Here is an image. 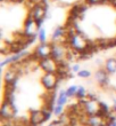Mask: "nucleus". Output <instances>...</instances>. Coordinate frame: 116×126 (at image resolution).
<instances>
[{
    "instance_id": "obj_1",
    "label": "nucleus",
    "mask_w": 116,
    "mask_h": 126,
    "mask_svg": "<svg viewBox=\"0 0 116 126\" xmlns=\"http://www.w3.org/2000/svg\"><path fill=\"white\" fill-rule=\"evenodd\" d=\"M67 44H68L71 49L75 50L77 53L84 52L89 46V41L86 40V38L83 36L82 33L80 32H76L71 38H67Z\"/></svg>"
},
{
    "instance_id": "obj_21",
    "label": "nucleus",
    "mask_w": 116,
    "mask_h": 126,
    "mask_svg": "<svg viewBox=\"0 0 116 126\" xmlns=\"http://www.w3.org/2000/svg\"><path fill=\"white\" fill-rule=\"evenodd\" d=\"M109 0H86L88 5H98V3H105Z\"/></svg>"
},
{
    "instance_id": "obj_2",
    "label": "nucleus",
    "mask_w": 116,
    "mask_h": 126,
    "mask_svg": "<svg viewBox=\"0 0 116 126\" xmlns=\"http://www.w3.org/2000/svg\"><path fill=\"white\" fill-rule=\"evenodd\" d=\"M59 81V77L55 72H46L41 77V84L47 91H55Z\"/></svg>"
},
{
    "instance_id": "obj_12",
    "label": "nucleus",
    "mask_w": 116,
    "mask_h": 126,
    "mask_svg": "<svg viewBox=\"0 0 116 126\" xmlns=\"http://www.w3.org/2000/svg\"><path fill=\"white\" fill-rule=\"evenodd\" d=\"M18 79V71L16 69H14L13 66L8 69L5 73V76H3V80H5V85L7 84H11L14 83L15 80Z\"/></svg>"
},
{
    "instance_id": "obj_7",
    "label": "nucleus",
    "mask_w": 116,
    "mask_h": 126,
    "mask_svg": "<svg viewBox=\"0 0 116 126\" xmlns=\"http://www.w3.org/2000/svg\"><path fill=\"white\" fill-rule=\"evenodd\" d=\"M51 52H53V44H40L39 46H37V48L34 49V55L38 60H42L46 57L51 56Z\"/></svg>"
},
{
    "instance_id": "obj_24",
    "label": "nucleus",
    "mask_w": 116,
    "mask_h": 126,
    "mask_svg": "<svg viewBox=\"0 0 116 126\" xmlns=\"http://www.w3.org/2000/svg\"><path fill=\"white\" fill-rule=\"evenodd\" d=\"M106 126H116V119L115 120H108V122H106Z\"/></svg>"
},
{
    "instance_id": "obj_11",
    "label": "nucleus",
    "mask_w": 116,
    "mask_h": 126,
    "mask_svg": "<svg viewBox=\"0 0 116 126\" xmlns=\"http://www.w3.org/2000/svg\"><path fill=\"white\" fill-rule=\"evenodd\" d=\"M95 79L100 86H106L108 84V72L104 69H98L95 73Z\"/></svg>"
},
{
    "instance_id": "obj_22",
    "label": "nucleus",
    "mask_w": 116,
    "mask_h": 126,
    "mask_svg": "<svg viewBox=\"0 0 116 126\" xmlns=\"http://www.w3.org/2000/svg\"><path fill=\"white\" fill-rule=\"evenodd\" d=\"M48 126H66V125H65V124H64L60 119H57V120H53V122H51V123H50Z\"/></svg>"
},
{
    "instance_id": "obj_4",
    "label": "nucleus",
    "mask_w": 116,
    "mask_h": 126,
    "mask_svg": "<svg viewBox=\"0 0 116 126\" xmlns=\"http://www.w3.org/2000/svg\"><path fill=\"white\" fill-rule=\"evenodd\" d=\"M16 115V107L15 103H10L6 100H3L1 108H0V116H1V120L6 119H13Z\"/></svg>"
},
{
    "instance_id": "obj_9",
    "label": "nucleus",
    "mask_w": 116,
    "mask_h": 126,
    "mask_svg": "<svg viewBox=\"0 0 116 126\" xmlns=\"http://www.w3.org/2000/svg\"><path fill=\"white\" fill-rule=\"evenodd\" d=\"M30 126H39L46 122L43 110H31L30 112Z\"/></svg>"
},
{
    "instance_id": "obj_27",
    "label": "nucleus",
    "mask_w": 116,
    "mask_h": 126,
    "mask_svg": "<svg viewBox=\"0 0 116 126\" xmlns=\"http://www.w3.org/2000/svg\"><path fill=\"white\" fill-rule=\"evenodd\" d=\"M44 1H47V0H44Z\"/></svg>"
},
{
    "instance_id": "obj_25",
    "label": "nucleus",
    "mask_w": 116,
    "mask_h": 126,
    "mask_svg": "<svg viewBox=\"0 0 116 126\" xmlns=\"http://www.w3.org/2000/svg\"><path fill=\"white\" fill-rule=\"evenodd\" d=\"M113 111L116 113V104H114V107H113Z\"/></svg>"
},
{
    "instance_id": "obj_3",
    "label": "nucleus",
    "mask_w": 116,
    "mask_h": 126,
    "mask_svg": "<svg viewBox=\"0 0 116 126\" xmlns=\"http://www.w3.org/2000/svg\"><path fill=\"white\" fill-rule=\"evenodd\" d=\"M38 32H39V28H38L37 21L31 15H29L27 18L25 20V23H24V37L25 38H33V37H37Z\"/></svg>"
},
{
    "instance_id": "obj_13",
    "label": "nucleus",
    "mask_w": 116,
    "mask_h": 126,
    "mask_svg": "<svg viewBox=\"0 0 116 126\" xmlns=\"http://www.w3.org/2000/svg\"><path fill=\"white\" fill-rule=\"evenodd\" d=\"M66 34V29L63 27H57L55 30H53V34H51V40H53V43H57L59 39H62L64 36Z\"/></svg>"
},
{
    "instance_id": "obj_15",
    "label": "nucleus",
    "mask_w": 116,
    "mask_h": 126,
    "mask_svg": "<svg viewBox=\"0 0 116 126\" xmlns=\"http://www.w3.org/2000/svg\"><path fill=\"white\" fill-rule=\"evenodd\" d=\"M68 95H67V92L66 90H60L59 93H58V96H57V101L56 103L57 104H59V106H65L68 101Z\"/></svg>"
},
{
    "instance_id": "obj_10",
    "label": "nucleus",
    "mask_w": 116,
    "mask_h": 126,
    "mask_svg": "<svg viewBox=\"0 0 116 126\" xmlns=\"http://www.w3.org/2000/svg\"><path fill=\"white\" fill-rule=\"evenodd\" d=\"M85 124L88 126H106V119L100 115L86 116Z\"/></svg>"
},
{
    "instance_id": "obj_14",
    "label": "nucleus",
    "mask_w": 116,
    "mask_h": 126,
    "mask_svg": "<svg viewBox=\"0 0 116 126\" xmlns=\"http://www.w3.org/2000/svg\"><path fill=\"white\" fill-rule=\"evenodd\" d=\"M105 70L108 72V75L116 73V59H114V57L107 59L105 62Z\"/></svg>"
},
{
    "instance_id": "obj_8",
    "label": "nucleus",
    "mask_w": 116,
    "mask_h": 126,
    "mask_svg": "<svg viewBox=\"0 0 116 126\" xmlns=\"http://www.w3.org/2000/svg\"><path fill=\"white\" fill-rule=\"evenodd\" d=\"M43 3H44L43 1H42V3L37 2L33 6V8L30 10V15L33 17L37 22H38V21H41V20H44V17H46L47 7H48V6H44Z\"/></svg>"
},
{
    "instance_id": "obj_26",
    "label": "nucleus",
    "mask_w": 116,
    "mask_h": 126,
    "mask_svg": "<svg viewBox=\"0 0 116 126\" xmlns=\"http://www.w3.org/2000/svg\"><path fill=\"white\" fill-rule=\"evenodd\" d=\"M14 1H16V0H14Z\"/></svg>"
},
{
    "instance_id": "obj_19",
    "label": "nucleus",
    "mask_w": 116,
    "mask_h": 126,
    "mask_svg": "<svg viewBox=\"0 0 116 126\" xmlns=\"http://www.w3.org/2000/svg\"><path fill=\"white\" fill-rule=\"evenodd\" d=\"M63 111H64V106H59V104H57L53 107V112L55 113V116H60V115H63Z\"/></svg>"
},
{
    "instance_id": "obj_18",
    "label": "nucleus",
    "mask_w": 116,
    "mask_h": 126,
    "mask_svg": "<svg viewBox=\"0 0 116 126\" xmlns=\"http://www.w3.org/2000/svg\"><path fill=\"white\" fill-rule=\"evenodd\" d=\"M77 88H79V86H76V85H72V86H70V87H68V88H67V90H66V92H67V95H68V97H74V96L76 95Z\"/></svg>"
},
{
    "instance_id": "obj_16",
    "label": "nucleus",
    "mask_w": 116,
    "mask_h": 126,
    "mask_svg": "<svg viewBox=\"0 0 116 126\" xmlns=\"http://www.w3.org/2000/svg\"><path fill=\"white\" fill-rule=\"evenodd\" d=\"M38 39H39L40 44L47 43V33H46V30H44L43 28L39 29V32H38Z\"/></svg>"
},
{
    "instance_id": "obj_23",
    "label": "nucleus",
    "mask_w": 116,
    "mask_h": 126,
    "mask_svg": "<svg viewBox=\"0 0 116 126\" xmlns=\"http://www.w3.org/2000/svg\"><path fill=\"white\" fill-rule=\"evenodd\" d=\"M80 70H81V69H80V65L77 64V63L73 64V65H72V68H71V71H72L73 73H79Z\"/></svg>"
},
{
    "instance_id": "obj_20",
    "label": "nucleus",
    "mask_w": 116,
    "mask_h": 126,
    "mask_svg": "<svg viewBox=\"0 0 116 126\" xmlns=\"http://www.w3.org/2000/svg\"><path fill=\"white\" fill-rule=\"evenodd\" d=\"M77 76H79L80 78H89V77L91 76V72L86 69H82V70H80V72L77 73Z\"/></svg>"
},
{
    "instance_id": "obj_17",
    "label": "nucleus",
    "mask_w": 116,
    "mask_h": 126,
    "mask_svg": "<svg viewBox=\"0 0 116 126\" xmlns=\"http://www.w3.org/2000/svg\"><path fill=\"white\" fill-rule=\"evenodd\" d=\"M75 97L79 100H82V99H85L86 97V91H85V87L83 86H79L77 88V92H76V95Z\"/></svg>"
},
{
    "instance_id": "obj_6",
    "label": "nucleus",
    "mask_w": 116,
    "mask_h": 126,
    "mask_svg": "<svg viewBox=\"0 0 116 126\" xmlns=\"http://www.w3.org/2000/svg\"><path fill=\"white\" fill-rule=\"evenodd\" d=\"M67 54L68 50L62 45V44H53V52H51V57L56 60L58 63L64 62L67 60Z\"/></svg>"
},
{
    "instance_id": "obj_5",
    "label": "nucleus",
    "mask_w": 116,
    "mask_h": 126,
    "mask_svg": "<svg viewBox=\"0 0 116 126\" xmlns=\"http://www.w3.org/2000/svg\"><path fill=\"white\" fill-rule=\"evenodd\" d=\"M39 65L44 72H55V73H57V71H58V69H59V63L57 62L56 60H53L51 56L40 60L39 61Z\"/></svg>"
}]
</instances>
